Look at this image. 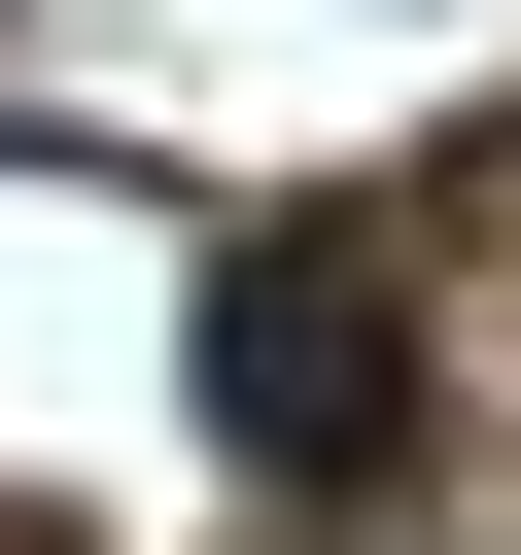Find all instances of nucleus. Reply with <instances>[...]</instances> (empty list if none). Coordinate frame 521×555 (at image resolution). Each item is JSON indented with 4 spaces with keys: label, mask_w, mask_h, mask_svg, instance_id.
Masks as SVG:
<instances>
[{
    "label": "nucleus",
    "mask_w": 521,
    "mask_h": 555,
    "mask_svg": "<svg viewBox=\"0 0 521 555\" xmlns=\"http://www.w3.org/2000/svg\"><path fill=\"white\" fill-rule=\"evenodd\" d=\"M208 451H243V486H382V451H417L382 243H243V278H208Z\"/></svg>",
    "instance_id": "nucleus-1"
}]
</instances>
